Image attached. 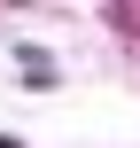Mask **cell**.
I'll return each instance as SVG.
<instances>
[{"label": "cell", "mask_w": 140, "mask_h": 148, "mask_svg": "<svg viewBox=\"0 0 140 148\" xmlns=\"http://www.w3.org/2000/svg\"><path fill=\"white\" fill-rule=\"evenodd\" d=\"M16 62H23V86H55V62L39 47H16Z\"/></svg>", "instance_id": "1"}]
</instances>
